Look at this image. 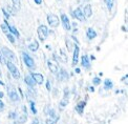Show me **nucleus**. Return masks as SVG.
<instances>
[{
    "instance_id": "obj_1",
    "label": "nucleus",
    "mask_w": 128,
    "mask_h": 124,
    "mask_svg": "<svg viewBox=\"0 0 128 124\" xmlns=\"http://www.w3.org/2000/svg\"><path fill=\"white\" fill-rule=\"evenodd\" d=\"M2 55H3V57L5 59H6V60L13 62V63H17V61H18L17 57H16L14 52H12L8 47H2Z\"/></svg>"
},
{
    "instance_id": "obj_2",
    "label": "nucleus",
    "mask_w": 128,
    "mask_h": 124,
    "mask_svg": "<svg viewBox=\"0 0 128 124\" xmlns=\"http://www.w3.org/2000/svg\"><path fill=\"white\" fill-rule=\"evenodd\" d=\"M6 66H8V68L10 73L12 74V76H13L15 79H19V78H20V72H19V69L16 67V65H15L13 62L6 60Z\"/></svg>"
},
{
    "instance_id": "obj_3",
    "label": "nucleus",
    "mask_w": 128,
    "mask_h": 124,
    "mask_svg": "<svg viewBox=\"0 0 128 124\" xmlns=\"http://www.w3.org/2000/svg\"><path fill=\"white\" fill-rule=\"evenodd\" d=\"M47 22H48L50 28H57V26L59 25L60 20H59V18H58L57 15L48 14V16H47Z\"/></svg>"
},
{
    "instance_id": "obj_4",
    "label": "nucleus",
    "mask_w": 128,
    "mask_h": 124,
    "mask_svg": "<svg viewBox=\"0 0 128 124\" xmlns=\"http://www.w3.org/2000/svg\"><path fill=\"white\" fill-rule=\"evenodd\" d=\"M37 32H38L39 39L41 41H44L46 39V37H47V34H48V29H47L45 25H40Z\"/></svg>"
},
{
    "instance_id": "obj_5",
    "label": "nucleus",
    "mask_w": 128,
    "mask_h": 124,
    "mask_svg": "<svg viewBox=\"0 0 128 124\" xmlns=\"http://www.w3.org/2000/svg\"><path fill=\"white\" fill-rule=\"evenodd\" d=\"M22 57H23V60H24L25 65L28 66V68H34V67H35V62H34V60H33V58H30L28 53L23 52V53H22Z\"/></svg>"
},
{
    "instance_id": "obj_6",
    "label": "nucleus",
    "mask_w": 128,
    "mask_h": 124,
    "mask_svg": "<svg viewBox=\"0 0 128 124\" xmlns=\"http://www.w3.org/2000/svg\"><path fill=\"white\" fill-rule=\"evenodd\" d=\"M8 91V96H10V100L14 101V102L19 101V96H18L17 91H16V89H15V88H13L12 86H10Z\"/></svg>"
},
{
    "instance_id": "obj_7",
    "label": "nucleus",
    "mask_w": 128,
    "mask_h": 124,
    "mask_svg": "<svg viewBox=\"0 0 128 124\" xmlns=\"http://www.w3.org/2000/svg\"><path fill=\"white\" fill-rule=\"evenodd\" d=\"M61 21H62V24H63V28L64 30L69 31L70 30V22H69V19L65 14H62L61 15Z\"/></svg>"
},
{
    "instance_id": "obj_8",
    "label": "nucleus",
    "mask_w": 128,
    "mask_h": 124,
    "mask_svg": "<svg viewBox=\"0 0 128 124\" xmlns=\"http://www.w3.org/2000/svg\"><path fill=\"white\" fill-rule=\"evenodd\" d=\"M79 53H80V48L78 45L74 44V56H72V65H77L78 63V58H79Z\"/></svg>"
},
{
    "instance_id": "obj_9",
    "label": "nucleus",
    "mask_w": 128,
    "mask_h": 124,
    "mask_svg": "<svg viewBox=\"0 0 128 124\" xmlns=\"http://www.w3.org/2000/svg\"><path fill=\"white\" fill-rule=\"evenodd\" d=\"M30 76L33 77V79L35 80V82L37 84H42L43 83V76L41 74H37V73H32Z\"/></svg>"
},
{
    "instance_id": "obj_10",
    "label": "nucleus",
    "mask_w": 128,
    "mask_h": 124,
    "mask_svg": "<svg viewBox=\"0 0 128 124\" xmlns=\"http://www.w3.org/2000/svg\"><path fill=\"white\" fill-rule=\"evenodd\" d=\"M74 16L76 17L78 20H80V21H85V18L84 17V14H83V12L81 11V9H76L74 10Z\"/></svg>"
},
{
    "instance_id": "obj_11",
    "label": "nucleus",
    "mask_w": 128,
    "mask_h": 124,
    "mask_svg": "<svg viewBox=\"0 0 128 124\" xmlns=\"http://www.w3.org/2000/svg\"><path fill=\"white\" fill-rule=\"evenodd\" d=\"M83 14H84V17H85V18H89L90 16H92V5H90V4L85 5V8H84V10H83Z\"/></svg>"
},
{
    "instance_id": "obj_12",
    "label": "nucleus",
    "mask_w": 128,
    "mask_h": 124,
    "mask_svg": "<svg viewBox=\"0 0 128 124\" xmlns=\"http://www.w3.org/2000/svg\"><path fill=\"white\" fill-rule=\"evenodd\" d=\"M5 23H6V25H8V31L10 32V33H12V34H14V35L16 36V38H19L20 34H19L18 30L16 29L15 26H13V25H10V24L8 23V20H5Z\"/></svg>"
},
{
    "instance_id": "obj_13",
    "label": "nucleus",
    "mask_w": 128,
    "mask_h": 124,
    "mask_svg": "<svg viewBox=\"0 0 128 124\" xmlns=\"http://www.w3.org/2000/svg\"><path fill=\"white\" fill-rule=\"evenodd\" d=\"M47 65H48L50 67V71L52 73V74H55L58 72V65L54 62V61H52V60H48L47 61Z\"/></svg>"
},
{
    "instance_id": "obj_14",
    "label": "nucleus",
    "mask_w": 128,
    "mask_h": 124,
    "mask_svg": "<svg viewBox=\"0 0 128 124\" xmlns=\"http://www.w3.org/2000/svg\"><path fill=\"white\" fill-rule=\"evenodd\" d=\"M24 81H25V83L28 84V86H30V87H35V85L37 84L32 76H26L25 79H24Z\"/></svg>"
},
{
    "instance_id": "obj_15",
    "label": "nucleus",
    "mask_w": 128,
    "mask_h": 124,
    "mask_svg": "<svg viewBox=\"0 0 128 124\" xmlns=\"http://www.w3.org/2000/svg\"><path fill=\"white\" fill-rule=\"evenodd\" d=\"M58 78H59L61 81H65V80L68 79V75L66 73V71H64V69H61L60 73L58 74Z\"/></svg>"
},
{
    "instance_id": "obj_16",
    "label": "nucleus",
    "mask_w": 128,
    "mask_h": 124,
    "mask_svg": "<svg viewBox=\"0 0 128 124\" xmlns=\"http://www.w3.org/2000/svg\"><path fill=\"white\" fill-rule=\"evenodd\" d=\"M86 35L88 37V39H94L96 37H97V33H96V31L92 28H89L86 32Z\"/></svg>"
},
{
    "instance_id": "obj_17",
    "label": "nucleus",
    "mask_w": 128,
    "mask_h": 124,
    "mask_svg": "<svg viewBox=\"0 0 128 124\" xmlns=\"http://www.w3.org/2000/svg\"><path fill=\"white\" fill-rule=\"evenodd\" d=\"M28 48L32 51V52H36V51H38V48H39V43H38V41H36V40H34L33 42L30 43V44L28 45Z\"/></svg>"
},
{
    "instance_id": "obj_18",
    "label": "nucleus",
    "mask_w": 128,
    "mask_h": 124,
    "mask_svg": "<svg viewBox=\"0 0 128 124\" xmlns=\"http://www.w3.org/2000/svg\"><path fill=\"white\" fill-rule=\"evenodd\" d=\"M81 64H82L83 67H86V68H88V67L90 66V63H89V60H88V57H87V56H83V57H82V62H81Z\"/></svg>"
},
{
    "instance_id": "obj_19",
    "label": "nucleus",
    "mask_w": 128,
    "mask_h": 124,
    "mask_svg": "<svg viewBox=\"0 0 128 124\" xmlns=\"http://www.w3.org/2000/svg\"><path fill=\"white\" fill-rule=\"evenodd\" d=\"M112 86H114V84H112V81H111L110 79H106L105 80V82H104L105 89H111L112 88Z\"/></svg>"
},
{
    "instance_id": "obj_20",
    "label": "nucleus",
    "mask_w": 128,
    "mask_h": 124,
    "mask_svg": "<svg viewBox=\"0 0 128 124\" xmlns=\"http://www.w3.org/2000/svg\"><path fill=\"white\" fill-rule=\"evenodd\" d=\"M84 106H85V102H80V103L76 106V110L79 112V114H82L83 109H84Z\"/></svg>"
},
{
    "instance_id": "obj_21",
    "label": "nucleus",
    "mask_w": 128,
    "mask_h": 124,
    "mask_svg": "<svg viewBox=\"0 0 128 124\" xmlns=\"http://www.w3.org/2000/svg\"><path fill=\"white\" fill-rule=\"evenodd\" d=\"M13 1V4H14V9L19 11L20 8H21V1L20 0H12Z\"/></svg>"
},
{
    "instance_id": "obj_22",
    "label": "nucleus",
    "mask_w": 128,
    "mask_h": 124,
    "mask_svg": "<svg viewBox=\"0 0 128 124\" xmlns=\"http://www.w3.org/2000/svg\"><path fill=\"white\" fill-rule=\"evenodd\" d=\"M25 121H26V114L21 116L18 119V122H15V124H23V123H25Z\"/></svg>"
},
{
    "instance_id": "obj_23",
    "label": "nucleus",
    "mask_w": 128,
    "mask_h": 124,
    "mask_svg": "<svg viewBox=\"0 0 128 124\" xmlns=\"http://www.w3.org/2000/svg\"><path fill=\"white\" fill-rule=\"evenodd\" d=\"M106 5H107V8L109 11L112 10V7H114V0H104Z\"/></svg>"
},
{
    "instance_id": "obj_24",
    "label": "nucleus",
    "mask_w": 128,
    "mask_h": 124,
    "mask_svg": "<svg viewBox=\"0 0 128 124\" xmlns=\"http://www.w3.org/2000/svg\"><path fill=\"white\" fill-rule=\"evenodd\" d=\"M5 35H6L8 39V41H10V43H14V42H15V38H14V36H13L12 34H8V33H6Z\"/></svg>"
},
{
    "instance_id": "obj_25",
    "label": "nucleus",
    "mask_w": 128,
    "mask_h": 124,
    "mask_svg": "<svg viewBox=\"0 0 128 124\" xmlns=\"http://www.w3.org/2000/svg\"><path fill=\"white\" fill-rule=\"evenodd\" d=\"M30 109H32V111H33V114L34 115H36L37 114V109H36V107H35V103L33 101H30Z\"/></svg>"
},
{
    "instance_id": "obj_26",
    "label": "nucleus",
    "mask_w": 128,
    "mask_h": 124,
    "mask_svg": "<svg viewBox=\"0 0 128 124\" xmlns=\"http://www.w3.org/2000/svg\"><path fill=\"white\" fill-rule=\"evenodd\" d=\"M66 44H67V50H68L69 52H72V43L70 42V40H69V39H67V40H66Z\"/></svg>"
},
{
    "instance_id": "obj_27",
    "label": "nucleus",
    "mask_w": 128,
    "mask_h": 124,
    "mask_svg": "<svg viewBox=\"0 0 128 124\" xmlns=\"http://www.w3.org/2000/svg\"><path fill=\"white\" fill-rule=\"evenodd\" d=\"M1 29H2V32H3L4 34H6V33H8V25H6V23H3V24H1Z\"/></svg>"
},
{
    "instance_id": "obj_28",
    "label": "nucleus",
    "mask_w": 128,
    "mask_h": 124,
    "mask_svg": "<svg viewBox=\"0 0 128 124\" xmlns=\"http://www.w3.org/2000/svg\"><path fill=\"white\" fill-rule=\"evenodd\" d=\"M92 82H94V85H99V84L101 83V79L98 78V77H94V78L92 79Z\"/></svg>"
},
{
    "instance_id": "obj_29",
    "label": "nucleus",
    "mask_w": 128,
    "mask_h": 124,
    "mask_svg": "<svg viewBox=\"0 0 128 124\" xmlns=\"http://www.w3.org/2000/svg\"><path fill=\"white\" fill-rule=\"evenodd\" d=\"M57 120H58V118H56V119H47L46 120V124H56Z\"/></svg>"
},
{
    "instance_id": "obj_30",
    "label": "nucleus",
    "mask_w": 128,
    "mask_h": 124,
    "mask_svg": "<svg viewBox=\"0 0 128 124\" xmlns=\"http://www.w3.org/2000/svg\"><path fill=\"white\" fill-rule=\"evenodd\" d=\"M60 104H61V106H62V107L66 106V105L68 104V100H67L66 98H64V99H63V100H62V101L60 102Z\"/></svg>"
},
{
    "instance_id": "obj_31",
    "label": "nucleus",
    "mask_w": 128,
    "mask_h": 124,
    "mask_svg": "<svg viewBox=\"0 0 128 124\" xmlns=\"http://www.w3.org/2000/svg\"><path fill=\"white\" fill-rule=\"evenodd\" d=\"M2 13H3V15H4V17H5V19H8V17H10V14L6 12V11H5L4 9H2Z\"/></svg>"
},
{
    "instance_id": "obj_32",
    "label": "nucleus",
    "mask_w": 128,
    "mask_h": 124,
    "mask_svg": "<svg viewBox=\"0 0 128 124\" xmlns=\"http://www.w3.org/2000/svg\"><path fill=\"white\" fill-rule=\"evenodd\" d=\"M61 57H62V60H63V61H67V57L64 56V54H63V50H61Z\"/></svg>"
},
{
    "instance_id": "obj_33",
    "label": "nucleus",
    "mask_w": 128,
    "mask_h": 124,
    "mask_svg": "<svg viewBox=\"0 0 128 124\" xmlns=\"http://www.w3.org/2000/svg\"><path fill=\"white\" fill-rule=\"evenodd\" d=\"M50 80H47V82H46V89L47 90H50Z\"/></svg>"
},
{
    "instance_id": "obj_34",
    "label": "nucleus",
    "mask_w": 128,
    "mask_h": 124,
    "mask_svg": "<svg viewBox=\"0 0 128 124\" xmlns=\"http://www.w3.org/2000/svg\"><path fill=\"white\" fill-rule=\"evenodd\" d=\"M3 108H4V104H3V102L0 100V111H2Z\"/></svg>"
},
{
    "instance_id": "obj_35",
    "label": "nucleus",
    "mask_w": 128,
    "mask_h": 124,
    "mask_svg": "<svg viewBox=\"0 0 128 124\" xmlns=\"http://www.w3.org/2000/svg\"><path fill=\"white\" fill-rule=\"evenodd\" d=\"M32 124H39V120L38 119H34L33 122H32Z\"/></svg>"
},
{
    "instance_id": "obj_36",
    "label": "nucleus",
    "mask_w": 128,
    "mask_h": 124,
    "mask_svg": "<svg viewBox=\"0 0 128 124\" xmlns=\"http://www.w3.org/2000/svg\"><path fill=\"white\" fill-rule=\"evenodd\" d=\"M0 63H4V61H3V58H2V54H1V52H0Z\"/></svg>"
},
{
    "instance_id": "obj_37",
    "label": "nucleus",
    "mask_w": 128,
    "mask_h": 124,
    "mask_svg": "<svg viewBox=\"0 0 128 124\" xmlns=\"http://www.w3.org/2000/svg\"><path fill=\"white\" fill-rule=\"evenodd\" d=\"M35 3H37V4H41V3H42V0H35Z\"/></svg>"
},
{
    "instance_id": "obj_38",
    "label": "nucleus",
    "mask_w": 128,
    "mask_h": 124,
    "mask_svg": "<svg viewBox=\"0 0 128 124\" xmlns=\"http://www.w3.org/2000/svg\"><path fill=\"white\" fill-rule=\"evenodd\" d=\"M2 97H3V93L2 91H0V98H2Z\"/></svg>"
},
{
    "instance_id": "obj_39",
    "label": "nucleus",
    "mask_w": 128,
    "mask_h": 124,
    "mask_svg": "<svg viewBox=\"0 0 128 124\" xmlns=\"http://www.w3.org/2000/svg\"><path fill=\"white\" fill-rule=\"evenodd\" d=\"M0 84H1V85H3V82L1 81V80H0Z\"/></svg>"
},
{
    "instance_id": "obj_40",
    "label": "nucleus",
    "mask_w": 128,
    "mask_h": 124,
    "mask_svg": "<svg viewBox=\"0 0 128 124\" xmlns=\"http://www.w3.org/2000/svg\"><path fill=\"white\" fill-rule=\"evenodd\" d=\"M1 75H2V74H1V69H0V77H1Z\"/></svg>"
}]
</instances>
